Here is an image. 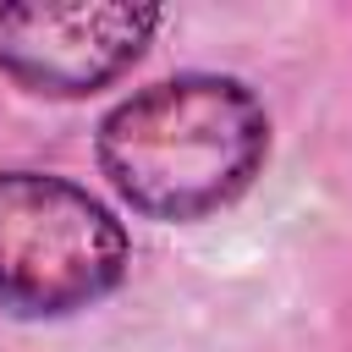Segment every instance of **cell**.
Segmentation results:
<instances>
[{
  "label": "cell",
  "instance_id": "6da1fadb",
  "mask_svg": "<svg viewBox=\"0 0 352 352\" xmlns=\"http://www.w3.org/2000/svg\"><path fill=\"white\" fill-rule=\"evenodd\" d=\"M99 160L116 192L160 220L220 209L264 160V110L231 77H170L110 110Z\"/></svg>",
  "mask_w": 352,
  "mask_h": 352
},
{
  "label": "cell",
  "instance_id": "7a4b0ae2",
  "mask_svg": "<svg viewBox=\"0 0 352 352\" xmlns=\"http://www.w3.org/2000/svg\"><path fill=\"white\" fill-rule=\"evenodd\" d=\"M126 236L82 187L11 170L0 176V302L66 314L121 280Z\"/></svg>",
  "mask_w": 352,
  "mask_h": 352
},
{
  "label": "cell",
  "instance_id": "3957f363",
  "mask_svg": "<svg viewBox=\"0 0 352 352\" xmlns=\"http://www.w3.org/2000/svg\"><path fill=\"white\" fill-rule=\"evenodd\" d=\"M154 22L160 16L148 6H121V0L6 6L0 66L38 94H88L143 50Z\"/></svg>",
  "mask_w": 352,
  "mask_h": 352
}]
</instances>
